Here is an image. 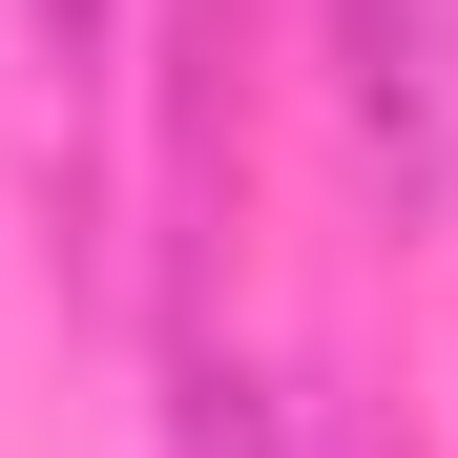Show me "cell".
Listing matches in <instances>:
<instances>
[{"label":"cell","mask_w":458,"mask_h":458,"mask_svg":"<svg viewBox=\"0 0 458 458\" xmlns=\"http://www.w3.org/2000/svg\"><path fill=\"white\" fill-rule=\"evenodd\" d=\"M334 84H354V146L396 188L458 167V0H334Z\"/></svg>","instance_id":"1"},{"label":"cell","mask_w":458,"mask_h":458,"mask_svg":"<svg viewBox=\"0 0 458 458\" xmlns=\"http://www.w3.org/2000/svg\"><path fill=\"white\" fill-rule=\"evenodd\" d=\"M21 21H42V63H63V84H84V63H105V21H125V0H21Z\"/></svg>","instance_id":"3"},{"label":"cell","mask_w":458,"mask_h":458,"mask_svg":"<svg viewBox=\"0 0 458 458\" xmlns=\"http://www.w3.org/2000/svg\"><path fill=\"white\" fill-rule=\"evenodd\" d=\"M188 458H334V437H313V396H292V375L188 354Z\"/></svg>","instance_id":"2"}]
</instances>
